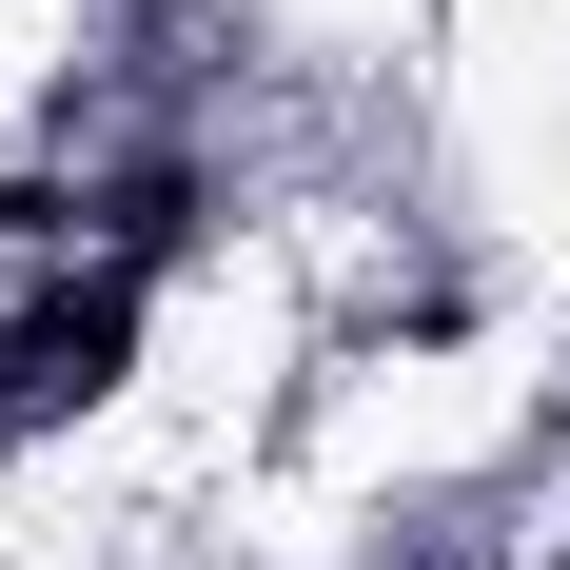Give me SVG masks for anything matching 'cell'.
Here are the masks:
<instances>
[{
  "instance_id": "1",
  "label": "cell",
  "mask_w": 570,
  "mask_h": 570,
  "mask_svg": "<svg viewBox=\"0 0 570 570\" xmlns=\"http://www.w3.org/2000/svg\"><path fill=\"white\" fill-rule=\"evenodd\" d=\"M138 256H99V276H59L20 335H0V413H79V394H118V354H138Z\"/></svg>"
}]
</instances>
